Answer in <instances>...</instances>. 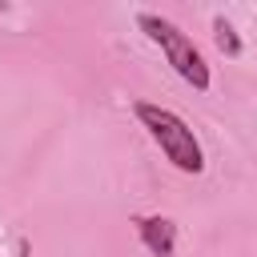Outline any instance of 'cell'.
<instances>
[{
    "instance_id": "cell-1",
    "label": "cell",
    "mask_w": 257,
    "mask_h": 257,
    "mask_svg": "<svg viewBox=\"0 0 257 257\" xmlns=\"http://www.w3.org/2000/svg\"><path fill=\"white\" fill-rule=\"evenodd\" d=\"M137 120L149 128V137L161 145V153H165L181 173H201V169H205L201 141L193 137V128H189L173 108H161V104L141 100V104H137Z\"/></svg>"
},
{
    "instance_id": "cell-2",
    "label": "cell",
    "mask_w": 257,
    "mask_h": 257,
    "mask_svg": "<svg viewBox=\"0 0 257 257\" xmlns=\"http://www.w3.org/2000/svg\"><path fill=\"white\" fill-rule=\"evenodd\" d=\"M137 24L145 28V36H149V40H157V44L165 48V56H169V64L177 68V76H181V80H189L197 92H205V88H209V64H205V56L197 52V44H193L177 24H169V20L153 16V12H141V16H137Z\"/></svg>"
},
{
    "instance_id": "cell-3",
    "label": "cell",
    "mask_w": 257,
    "mask_h": 257,
    "mask_svg": "<svg viewBox=\"0 0 257 257\" xmlns=\"http://www.w3.org/2000/svg\"><path fill=\"white\" fill-rule=\"evenodd\" d=\"M141 241L153 249V257H173L177 225H173L169 217H145V221H141Z\"/></svg>"
},
{
    "instance_id": "cell-4",
    "label": "cell",
    "mask_w": 257,
    "mask_h": 257,
    "mask_svg": "<svg viewBox=\"0 0 257 257\" xmlns=\"http://www.w3.org/2000/svg\"><path fill=\"white\" fill-rule=\"evenodd\" d=\"M213 40H217V48H221L225 56H241V40H237V32H233V24H229L225 16L213 20Z\"/></svg>"
}]
</instances>
